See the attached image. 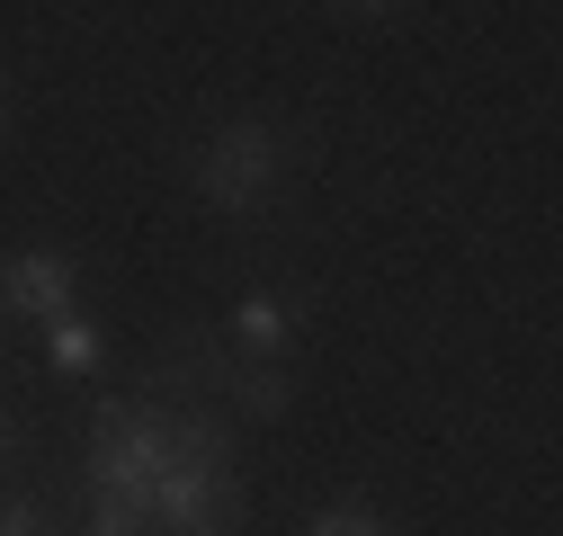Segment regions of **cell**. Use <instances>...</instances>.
<instances>
[{
  "instance_id": "1",
  "label": "cell",
  "mask_w": 563,
  "mask_h": 536,
  "mask_svg": "<svg viewBox=\"0 0 563 536\" xmlns=\"http://www.w3.org/2000/svg\"><path fill=\"white\" fill-rule=\"evenodd\" d=\"M242 483H233V429L216 412H179L170 465L153 483V536H233Z\"/></svg>"
},
{
  "instance_id": "2",
  "label": "cell",
  "mask_w": 563,
  "mask_h": 536,
  "mask_svg": "<svg viewBox=\"0 0 563 536\" xmlns=\"http://www.w3.org/2000/svg\"><path fill=\"white\" fill-rule=\"evenodd\" d=\"M287 161H296V134L277 125V116H224L197 144L188 179H197V197L216 215H260L268 197H277V179H287Z\"/></svg>"
},
{
  "instance_id": "3",
  "label": "cell",
  "mask_w": 563,
  "mask_h": 536,
  "mask_svg": "<svg viewBox=\"0 0 563 536\" xmlns=\"http://www.w3.org/2000/svg\"><path fill=\"white\" fill-rule=\"evenodd\" d=\"M224 376H233V349H224V331H206V322H179L162 358L144 367V393L170 402V412H224Z\"/></svg>"
},
{
  "instance_id": "4",
  "label": "cell",
  "mask_w": 563,
  "mask_h": 536,
  "mask_svg": "<svg viewBox=\"0 0 563 536\" xmlns=\"http://www.w3.org/2000/svg\"><path fill=\"white\" fill-rule=\"evenodd\" d=\"M73 287H81V259L73 250H10V259H0V304L27 313V322L73 313Z\"/></svg>"
},
{
  "instance_id": "5",
  "label": "cell",
  "mask_w": 563,
  "mask_h": 536,
  "mask_svg": "<svg viewBox=\"0 0 563 536\" xmlns=\"http://www.w3.org/2000/svg\"><path fill=\"white\" fill-rule=\"evenodd\" d=\"M224 402H233V412H251V421H277V412H296V367H287V358H242V349H233Z\"/></svg>"
},
{
  "instance_id": "6",
  "label": "cell",
  "mask_w": 563,
  "mask_h": 536,
  "mask_svg": "<svg viewBox=\"0 0 563 536\" xmlns=\"http://www.w3.org/2000/svg\"><path fill=\"white\" fill-rule=\"evenodd\" d=\"M296 322H305L296 295H251V304L233 313V340H242V358H277V349L296 340Z\"/></svg>"
},
{
  "instance_id": "7",
  "label": "cell",
  "mask_w": 563,
  "mask_h": 536,
  "mask_svg": "<svg viewBox=\"0 0 563 536\" xmlns=\"http://www.w3.org/2000/svg\"><path fill=\"white\" fill-rule=\"evenodd\" d=\"M45 331H54V367H63V376H90V367H99V322H73V313H54Z\"/></svg>"
},
{
  "instance_id": "8",
  "label": "cell",
  "mask_w": 563,
  "mask_h": 536,
  "mask_svg": "<svg viewBox=\"0 0 563 536\" xmlns=\"http://www.w3.org/2000/svg\"><path fill=\"white\" fill-rule=\"evenodd\" d=\"M0 536H63V518L45 501H0Z\"/></svg>"
},
{
  "instance_id": "9",
  "label": "cell",
  "mask_w": 563,
  "mask_h": 536,
  "mask_svg": "<svg viewBox=\"0 0 563 536\" xmlns=\"http://www.w3.org/2000/svg\"><path fill=\"white\" fill-rule=\"evenodd\" d=\"M305 536H385V527H376L367 510H322V518H313Z\"/></svg>"
},
{
  "instance_id": "10",
  "label": "cell",
  "mask_w": 563,
  "mask_h": 536,
  "mask_svg": "<svg viewBox=\"0 0 563 536\" xmlns=\"http://www.w3.org/2000/svg\"><path fill=\"white\" fill-rule=\"evenodd\" d=\"M19 465H27V421L0 412V474H19Z\"/></svg>"
},
{
  "instance_id": "11",
  "label": "cell",
  "mask_w": 563,
  "mask_h": 536,
  "mask_svg": "<svg viewBox=\"0 0 563 536\" xmlns=\"http://www.w3.org/2000/svg\"><path fill=\"white\" fill-rule=\"evenodd\" d=\"M340 10H358V19H394L402 0H340Z\"/></svg>"
},
{
  "instance_id": "12",
  "label": "cell",
  "mask_w": 563,
  "mask_h": 536,
  "mask_svg": "<svg viewBox=\"0 0 563 536\" xmlns=\"http://www.w3.org/2000/svg\"><path fill=\"white\" fill-rule=\"evenodd\" d=\"M0 125H10V99H0Z\"/></svg>"
}]
</instances>
